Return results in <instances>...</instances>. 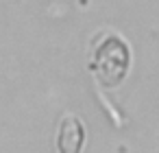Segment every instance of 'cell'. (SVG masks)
Wrapping results in <instances>:
<instances>
[{
	"instance_id": "obj_1",
	"label": "cell",
	"mask_w": 159,
	"mask_h": 153,
	"mask_svg": "<svg viewBox=\"0 0 159 153\" xmlns=\"http://www.w3.org/2000/svg\"><path fill=\"white\" fill-rule=\"evenodd\" d=\"M131 44L126 37L113 29L98 31L89 40V53H87V70L94 79L96 96L100 105L111 114L116 125H122V116L111 107V98L107 96V90L118 88L124 83L129 70H131Z\"/></svg>"
},
{
	"instance_id": "obj_2",
	"label": "cell",
	"mask_w": 159,
	"mask_h": 153,
	"mask_svg": "<svg viewBox=\"0 0 159 153\" xmlns=\"http://www.w3.org/2000/svg\"><path fill=\"white\" fill-rule=\"evenodd\" d=\"M85 138H87V131H85L83 120L72 112L61 114L59 125H57V151L59 153H83Z\"/></svg>"
}]
</instances>
